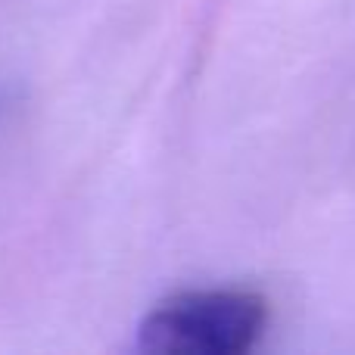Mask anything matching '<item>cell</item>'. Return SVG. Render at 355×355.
I'll use <instances>...</instances> for the list:
<instances>
[{
  "label": "cell",
  "instance_id": "obj_1",
  "mask_svg": "<svg viewBox=\"0 0 355 355\" xmlns=\"http://www.w3.org/2000/svg\"><path fill=\"white\" fill-rule=\"evenodd\" d=\"M265 324L268 302L256 290H187L147 312L137 346L153 355H240L259 343Z\"/></svg>",
  "mask_w": 355,
  "mask_h": 355
}]
</instances>
